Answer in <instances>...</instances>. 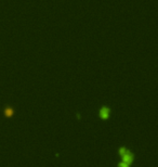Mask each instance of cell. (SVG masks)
Wrapping results in <instances>:
<instances>
[{
  "instance_id": "cell-1",
  "label": "cell",
  "mask_w": 158,
  "mask_h": 167,
  "mask_svg": "<svg viewBox=\"0 0 158 167\" xmlns=\"http://www.w3.org/2000/svg\"><path fill=\"white\" fill-rule=\"evenodd\" d=\"M100 114H101V116L103 117V118H106V117L108 116V109H106V107L102 109L101 112H100Z\"/></svg>"
}]
</instances>
